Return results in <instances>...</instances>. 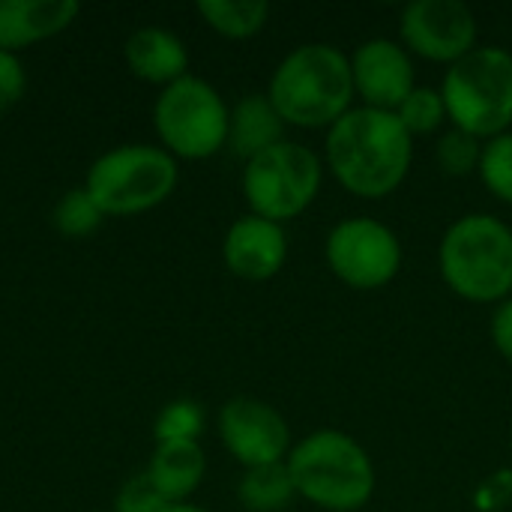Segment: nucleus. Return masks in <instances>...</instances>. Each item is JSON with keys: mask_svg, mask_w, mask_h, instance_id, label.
Returning a JSON list of instances; mask_svg holds the SVG:
<instances>
[{"mask_svg": "<svg viewBox=\"0 0 512 512\" xmlns=\"http://www.w3.org/2000/svg\"><path fill=\"white\" fill-rule=\"evenodd\" d=\"M414 162V135L396 111L354 105L327 129L324 168L354 198H390Z\"/></svg>", "mask_w": 512, "mask_h": 512, "instance_id": "nucleus-1", "label": "nucleus"}, {"mask_svg": "<svg viewBox=\"0 0 512 512\" xmlns=\"http://www.w3.org/2000/svg\"><path fill=\"white\" fill-rule=\"evenodd\" d=\"M267 96L285 126L330 129L357 99L351 57L333 42H303L279 60Z\"/></svg>", "mask_w": 512, "mask_h": 512, "instance_id": "nucleus-2", "label": "nucleus"}, {"mask_svg": "<svg viewBox=\"0 0 512 512\" xmlns=\"http://www.w3.org/2000/svg\"><path fill=\"white\" fill-rule=\"evenodd\" d=\"M285 465L297 498L318 510L360 512L375 498L378 474L369 450L339 429L309 432L291 447Z\"/></svg>", "mask_w": 512, "mask_h": 512, "instance_id": "nucleus-3", "label": "nucleus"}, {"mask_svg": "<svg viewBox=\"0 0 512 512\" xmlns=\"http://www.w3.org/2000/svg\"><path fill=\"white\" fill-rule=\"evenodd\" d=\"M438 270L444 285L477 306L512 297V228L489 213L459 216L441 237Z\"/></svg>", "mask_w": 512, "mask_h": 512, "instance_id": "nucleus-4", "label": "nucleus"}, {"mask_svg": "<svg viewBox=\"0 0 512 512\" xmlns=\"http://www.w3.org/2000/svg\"><path fill=\"white\" fill-rule=\"evenodd\" d=\"M441 99L453 129L480 141L510 132L512 51L504 45H477L459 63L447 66Z\"/></svg>", "mask_w": 512, "mask_h": 512, "instance_id": "nucleus-5", "label": "nucleus"}, {"mask_svg": "<svg viewBox=\"0 0 512 512\" xmlns=\"http://www.w3.org/2000/svg\"><path fill=\"white\" fill-rule=\"evenodd\" d=\"M177 159L165 147L126 144L99 156L84 189L105 216H135L159 207L177 186Z\"/></svg>", "mask_w": 512, "mask_h": 512, "instance_id": "nucleus-6", "label": "nucleus"}, {"mask_svg": "<svg viewBox=\"0 0 512 512\" xmlns=\"http://www.w3.org/2000/svg\"><path fill=\"white\" fill-rule=\"evenodd\" d=\"M324 186V159L297 141H279L243 168V195L252 216L285 225L303 216Z\"/></svg>", "mask_w": 512, "mask_h": 512, "instance_id": "nucleus-7", "label": "nucleus"}, {"mask_svg": "<svg viewBox=\"0 0 512 512\" xmlns=\"http://www.w3.org/2000/svg\"><path fill=\"white\" fill-rule=\"evenodd\" d=\"M231 108L213 84L186 75L168 84L153 105V126L171 156L207 159L228 147Z\"/></svg>", "mask_w": 512, "mask_h": 512, "instance_id": "nucleus-8", "label": "nucleus"}, {"mask_svg": "<svg viewBox=\"0 0 512 512\" xmlns=\"http://www.w3.org/2000/svg\"><path fill=\"white\" fill-rule=\"evenodd\" d=\"M399 234L372 216H351L330 228L324 240V261L330 273L354 291H381L402 270Z\"/></svg>", "mask_w": 512, "mask_h": 512, "instance_id": "nucleus-9", "label": "nucleus"}, {"mask_svg": "<svg viewBox=\"0 0 512 512\" xmlns=\"http://www.w3.org/2000/svg\"><path fill=\"white\" fill-rule=\"evenodd\" d=\"M477 33V15L462 0H411L399 15V42L429 63H459L477 48Z\"/></svg>", "mask_w": 512, "mask_h": 512, "instance_id": "nucleus-10", "label": "nucleus"}, {"mask_svg": "<svg viewBox=\"0 0 512 512\" xmlns=\"http://www.w3.org/2000/svg\"><path fill=\"white\" fill-rule=\"evenodd\" d=\"M216 429H219L222 447L243 465V471L285 462L294 447L288 420L279 414V408L255 396L228 399L219 408Z\"/></svg>", "mask_w": 512, "mask_h": 512, "instance_id": "nucleus-11", "label": "nucleus"}, {"mask_svg": "<svg viewBox=\"0 0 512 512\" xmlns=\"http://www.w3.org/2000/svg\"><path fill=\"white\" fill-rule=\"evenodd\" d=\"M354 93L366 108L396 111L402 99L417 87V66L411 51L390 36H372L351 54Z\"/></svg>", "mask_w": 512, "mask_h": 512, "instance_id": "nucleus-12", "label": "nucleus"}, {"mask_svg": "<svg viewBox=\"0 0 512 512\" xmlns=\"http://www.w3.org/2000/svg\"><path fill=\"white\" fill-rule=\"evenodd\" d=\"M225 267L246 282L273 279L288 261V234L282 225L261 216H240L222 240Z\"/></svg>", "mask_w": 512, "mask_h": 512, "instance_id": "nucleus-13", "label": "nucleus"}, {"mask_svg": "<svg viewBox=\"0 0 512 512\" xmlns=\"http://www.w3.org/2000/svg\"><path fill=\"white\" fill-rule=\"evenodd\" d=\"M81 6L75 0H0V51H18L63 33Z\"/></svg>", "mask_w": 512, "mask_h": 512, "instance_id": "nucleus-14", "label": "nucleus"}, {"mask_svg": "<svg viewBox=\"0 0 512 512\" xmlns=\"http://www.w3.org/2000/svg\"><path fill=\"white\" fill-rule=\"evenodd\" d=\"M126 63L135 78L150 84H174L189 72V51L180 36L165 27H141L126 39Z\"/></svg>", "mask_w": 512, "mask_h": 512, "instance_id": "nucleus-15", "label": "nucleus"}, {"mask_svg": "<svg viewBox=\"0 0 512 512\" xmlns=\"http://www.w3.org/2000/svg\"><path fill=\"white\" fill-rule=\"evenodd\" d=\"M279 141H285V120L279 117L267 93H249L231 108L228 147L234 156L249 162Z\"/></svg>", "mask_w": 512, "mask_h": 512, "instance_id": "nucleus-16", "label": "nucleus"}, {"mask_svg": "<svg viewBox=\"0 0 512 512\" xmlns=\"http://www.w3.org/2000/svg\"><path fill=\"white\" fill-rule=\"evenodd\" d=\"M147 474L171 504H183L201 486L207 459L198 441H165L156 444Z\"/></svg>", "mask_w": 512, "mask_h": 512, "instance_id": "nucleus-17", "label": "nucleus"}, {"mask_svg": "<svg viewBox=\"0 0 512 512\" xmlns=\"http://www.w3.org/2000/svg\"><path fill=\"white\" fill-rule=\"evenodd\" d=\"M294 498L297 492L285 462L246 468L237 483V501L249 512H282L291 507Z\"/></svg>", "mask_w": 512, "mask_h": 512, "instance_id": "nucleus-18", "label": "nucleus"}, {"mask_svg": "<svg viewBox=\"0 0 512 512\" xmlns=\"http://www.w3.org/2000/svg\"><path fill=\"white\" fill-rule=\"evenodd\" d=\"M198 15L225 39H252L267 27V0H198Z\"/></svg>", "mask_w": 512, "mask_h": 512, "instance_id": "nucleus-19", "label": "nucleus"}, {"mask_svg": "<svg viewBox=\"0 0 512 512\" xmlns=\"http://www.w3.org/2000/svg\"><path fill=\"white\" fill-rule=\"evenodd\" d=\"M105 213L99 210V204L90 198V192L84 186L69 189L57 204H54V228L69 237V240H84L90 237L99 225H102Z\"/></svg>", "mask_w": 512, "mask_h": 512, "instance_id": "nucleus-20", "label": "nucleus"}, {"mask_svg": "<svg viewBox=\"0 0 512 512\" xmlns=\"http://www.w3.org/2000/svg\"><path fill=\"white\" fill-rule=\"evenodd\" d=\"M396 117L402 120V126L417 138V135H432L447 123V108L441 99V90L435 87H423L417 84L402 105L396 108Z\"/></svg>", "mask_w": 512, "mask_h": 512, "instance_id": "nucleus-21", "label": "nucleus"}, {"mask_svg": "<svg viewBox=\"0 0 512 512\" xmlns=\"http://www.w3.org/2000/svg\"><path fill=\"white\" fill-rule=\"evenodd\" d=\"M477 177L498 201L512 207V129L483 141Z\"/></svg>", "mask_w": 512, "mask_h": 512, "instance_id": "nucleus-22", "label": "nucleus"}, {"mask_svg": "<svg viewBox=\"0 0 512 512\" xmlns=\"http://www.w3.org/2000/svg\"><path fill=\"white\" fill-rule=\"evenodd\" d=\"M480 156H483V141L462 132V129H447L438 135L435 141V162L444 174L450 177H468L477 174L480 168Z\"/></svg>", "mask_w": 512, "mask_h": 512, "instance_id": "nucleus-23", "label": "nucleus"}, {"mask_svg": "<svg viewBox=\"0 0 512 512\" xmlns=\"http://www.w3.org/2000/svg\"><path fill=\"white\" fill-rule=\"evenodd\" d=\"M204 408L192 399H174L168 402L156 423H153V435H156V444H165V441H198L201 432H204Z\"/></svg>", "mask_w": 512, "mask_h": 512, "instance_id": "nucleus-24", "label": "nucleus"}, {"mask_svg": "<svg viewBox=\"0 0 512 512\" xmlns=\"http://www.w3.org/2000/svg\"><path fill=\"white\" fill-rule=\"evenodd\" d=\"M168 507L171 501L156 489L147 471L129 477L114 498V512H165Z\"/></svg>", "mask_w": 512, "mask_h": 512, "instance_id": "nucleus-25", "label": "nucleus"}, {"mask_svg": "<svg viewBox=\"0 0 512 512\" xmlns=\"http://www.w3.org/2000/svg\"><path fill=\"white\" fill-rule=\"evenodd\" d=\"M24 87H27V75L18 54L0 51V111L12 108L24 96Z\"/></svg>", "mask_w": 512, "mask_h": 512, "instance_id": "nucleus-26", "label": "nucleus"}, {"mask_svg": "<svg viewBox=\"0 0 512 512\" xmlns=\"http://www.w3.org/2000/svg\"><path fill=\"white\" fill-rule=\"evenodd\" d=\"M489 336H492L495 351L512 366V297L495 306L492 324H489Z\"/></svg>", "mask_w": 512, "mask_h": 512, "instance_id": "nucleus-27", "label": "nucleus"}, {"mask_svg": "<svg viewBox=\"0 0 512 512\" xmlns=\"http://www.w3.org/2000/svg\"><path fill=\"white\" fill-rule=\"evenodd\" d=\"M165 512H207V510H201V507H195V504H171Z\"/></svg>", "mask_w": 512, "mask_h": 512, "instance_id": "nucleus-28", "label": "nucleus"}]
</instances>
